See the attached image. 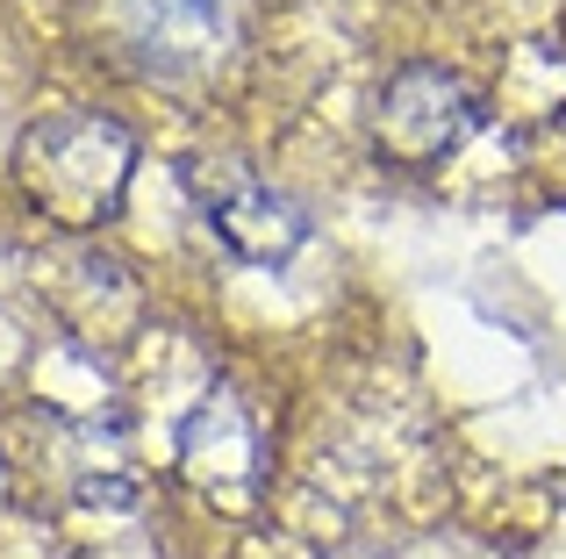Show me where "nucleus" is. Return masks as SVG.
Listing matches in <instances>:
<instances>
[{
  "label": "nucleus",
  "mask_w": 566,
  "mask_h": 559,
  "mask_svg": "<svg viewBox=\"0 0 566 559\" xmlns=\"http://www.w3.org/2000/svg\"><path fill=\"white\" fill-rule=\"evenodd\" d=\"M129 137L108 115H51L22 137L14 151V180H22L29 209L51 215L57 230H101L129 187Z\"/></svg>",
  "instance_id": "obj_1"
},
{
  "label": "nucleus",
  "mask_w": 566,
  "mask_h": 559,
  "mask_svg": "<svg viewBox=\"0 0 566 559\" xmlns=\"http://www.w3.org/2000/svg\"><path fill=\"white\" fill-rule=\"evenodd\" d=\"M473 123H481V108H473V94L452 80V72L401 65L395 80H387V94H380L374 137H380V151L395 158V166L430 172L438 158H452L459 144L473 137Z\"/></svg>",
  "instance_id": "obj_2"
},
{
  "label": "nucleus",
  "mask_w": 566,
  "mask_h": 559,
  "mask_svg": "<svg viewBox=\"0 0 566 559\" xmlns=\"http://www.w3.org/2000/svg\"><path fill=\"white\" fill-rule=\"evenodd\" d=\"M201 209H208V238L230 259H244V266H287L308 244V215L287 194H273L265 180H251V172H230L222 187L208 180Z\"/></svg>",
  "instance_id": "obj_3"
}]
</instances>
